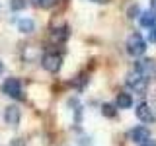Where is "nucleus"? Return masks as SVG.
Returning <instances> with one entry per match:
<instances>
[{
    "mask_svg": "<svg viewBox=\"0 0 156 146\" xmlns=\"http://www.w3.org/2000/svg\"><path fill=\"white\" fill-rule=\"evenodd\" d=\"M18 26H20V31H23V33H31L33 29H35V23H33L31 19H20Z\"/></svg>",
    "mask_w": 156,
    "mask_h": 146,
    "instance_id": "11",
    "label": "nucleus"
},
{
    "mask_svg": "<svg viewBox=\"0 0 156 146\" xmlns=\"http://www.w3.org/2000/svg\"><path fill=\"white\" fill-rule=\"evenodd\" d=\"M129 138L133 140V142L140 144V142H144L146 138H150V133H148L146 127H135V129L129 130Z\"/></svg>",
    "mask_w": 156,
    "mask_h": 146,
    "instance_id": "7",
    "label": "nucleus"
},
{
    "mask_svg": "<svg viewBox=\"0 0 156 146\" xmlns=\"http://www.w3.org/2000/svg\"><path fill=\"white\" fill-rule=\"evenodd\" d=\"M139 146H156V140H152V138H146L144 142H140Z\"/></svg>",
    "mask_w": 156,
    "mask_h": 146,
    "instance_id": "17",
    "label": "nucleus"
},
{
    "mask_svg": "<svg viewBox=\"0 0 156 146\" xmlns=\"http://www.w3.org/2000/svg\"><path fill=\"white\" fill-rule=\"evenodd\" d=\"M127 14H129V18H136V16H140V10H139V6H131Z\"/></svg>",
    "mask_w": 156,
    "mask_h": 146,
    "instance_id": "16",
    "label": "nucleus"
},
{
    "mask_svg": "<svg viewBox=\"0 0 156 146\" xmlns=\"http://www.w3.org/2000/svg\"><path fill=\"white\" fill-rule=\"evenodd\" d=\"M150 8H152V12L156 14V0H150Z\"/></svg>",
    "mask_w": 156,
    "mask_h": 146,
    "instance_id": "19",
    "label": "nucleus"
},
{
    "mask_svg": "<svg viewBox=\"0 0 156 146\" xmlns=\"http://www.w3.org/2000/svg\"><path fill=\"white\" fill-rule=\"evenodd\" d=\"M139 23H140V27H154L156 26V14L152 10H150V12H140Z\"/></svg>",
    "mask_w": 156,
    "mask_h": 146,
    "instance_id": "9",
    "label": "nucleus"
},
{
    "mask_svg": "<svg viewBox=\"0 0 156 146\" xmlns=\"http://www.w3.org/2000/svg\"><path fill=\"white\" fill-rule=\"evenodd\" d=\"M117 107V105H115ZM111 103H104L101 105V113H104L105 117H115V113H117V109H115Z\"/></svg>",
    "mask_w": 156,
    "mask_h": 146,
    "instance_id": "13",
    "label": "nucleus"
},
{
    "mask_svg": "<svg viewBox=\"0 0 156 146\" xmlns=\"http://www.w3.org/2000/svg\"><path fill=\"white\" fill-rule=\"evenodd\" d=\"M10 6H12L14 12H20V10L26 8V0H12V2H10Z\"/></svg>",
    "mask_w": 156,
    "mask_h": 146,
    "instance_id": "15",
    "label": "nucleus"
},
{
    "mask_svg": "<svg viewBox=\"0 0 156 146\" xmlns=\"http://www.w3.org/2000/svg\"><path fill=\"white\" fill-rule=\"evenodd\" d=\"M66 37H68V27L66 26H62V27H58V29L53 31V39H55V41H65Z\"/></svg>",
    "mask_w": 156,
    "mask_h": 146,
    "instance_id": "12",
    "label": "nucleus"
},
{
    "mask_svg": "<svg viewBox=\"0 0 156 146\" xmlns=\"http://www.w3.org/2000/svg\"><path fill=\"white\" fill-rule=\"evenodd\" d=\"M146 78L144 74H140L139 70H135V72H131L129 76H127V86L131 88V90H135V92H143L144 88H146Z\"/></svg>",
    "mask_w": 156,
    "mask_h": 146,
    "instance_id": "4",
    "label": "nucleus"
},
{
    "mask_svg": "<svg viewBox=\"0 0 156 146\" xmlns=\"http://www.w3.org/2000/svg\"><path fill=\"white\" fill-rule=\"evenodd\" d=\"M135 113H136V119L143 121V123H146V125H150V123L156 121V117L152 113V109L148 107V103H139L136 109H135Z\"/></svg>",
    "mask_w": 156,
    "mask_h": 146,
    "instance_id": "5",
    "label": "nucleus"
},
{
    "mask_svg": "<svg viewBox=\"0 0 156 146\" xmlns=\"http://www.w3.org/2000/svg\"><path fill=\"white\" fill-rule=\"evenodd\" d=\"M92 2H96V4H107L109 0H92Z\"/></svg>",
    "mask_w": 156,
    "mask_h": 146,
    "instance_id": "20",
    "label": "nucleus"
},
{
    "mask_svg": "<svg viewBox=\"0 0 156 146\" xmlns=\"http://www.w3.org/2000/svg\"><path fill=\"white\" fill-rule=\"evenodd\" d=\"M33 4H37L39 8H53L57 4V0H31Z\"/></svg>",
    "mask_w": 156,
    "mask_h": 146,
    "instance_id": "14",
    "label": "nucleus"
},
{
    "mask_svg": "<svg viewBox=\"0 0 156 146\" xmlns=\"http://www.w3.org/2000/svg\"><path fill=\"white\" fill-rule=\"evenodd\" d=\"M2 90H4V94H6L8 97H12V99H23L22 82H20L18 78H8V80L4 82Z\"/></svg>",
    "mask_w": 156,
    "mask_h": 146,
    "instance_id": "2",
    "label": "nucleus"
},
{
    "mask_svg": "<svg viewBox=\"0 0 156 146\" xmlns=\"http://www.w3.org/2000/svg\"><path fill=\"white\" fill-rule=\"evenodd\" d=\"M2 72H4V62L0 61V74H2Z\"/></svg>",
    "mask_w": 156,
    "mask_h": 146,
    "instance_id": "22",
    "label": "nucleus"
},
{
    "mask_svg": "<svg viewBox=\"0 0 156 146\" xmlns=\"http://www.w3.org/2000/svg\"><path fill=\"white\" fill-rule=\"evenodd\" d=\"M43 68H45L47 72H58L62 66V57L58 55V53H47V55H43Z\"/></svg>",
    "mask_w": 156,
    "mask_h": 146,
    "instance_id": "3",
    "label": "nucleus"
},
{
    "mask_svg": "<svg viewBox=\"0 0 156 146\" xmlns=\"http://www.w3.org/2000/svg\"><path fill=\"white\" fill-rule=\"evenodd\" d=\"M150 41H154V43H156V26L152 27V31H150Z\"/></svg>",
    "mask_w": 156,
    "mask_h": 146,
    "instance_id": "18",
    "label": "nucleus"
},
{
    "mask_svg": "<svg viewBox=\"0 0 156 146\" xmlns=\"http://www.w3.org/2000/svg\"><path fill=\"white\" fill-rule=\"evenodd\" d=\"M146 51V41L140 33H131L127 39V53L131 57H143Z\"/></svg>",
    "mask_w": 156,
    "mask_h": 146,
    "instance_id": "1",
    "label": "nucleus"
},
{
    "mask_svg": "<svg viewBox=\"0 0 156 146\" xmlns=\"http://www.w3.org/2000/svg\"><path fill=\"white\" fill-rule=\"evenodd\" d=\"M20 117H22V111H20L18 105H10V107H6V111H4V121H6L10 127H16L20 123Z\"/></svg>",
    "mask_w": 156,
    "mask_h": 146,
    "instance_id": "6",
    "label": "nucleus"
},
{
    "mask_svg": "<svg viewBox=\"0 0 156 146\" xmlns=\"http://www.w3.org/2000/svg\"><path fill=\"white\" fill-rule=\"evenodd\" d=\"M154 68H156L154 66V61H150V58H143V61L136 62V68H135V70H139L140 74H144L146 78H148L154 72Z\"/></svg>",
    "mask_w": 156,
    "mask_h": 146,
    "instance_id": "8",
    "label": "nucleus"
},
{
    "mask_svg": "<svg viewBox=\"0 0 156 146\" xmlns=\"http://www.w3.org/2000/svg\"><path fill=\"white\" fill-rule=\"evenodd\" d=\"M12 146H23V144L20 142V140H14V142H12Z\"/></svg>",
    "mask_w": 156,
    "mask_h": 146,
    "instance_id": "21",
    "label": "nucleus"
},
{
    "mask_svg": "<svg viewBox=\"0 0 156 146\" xmlns=\"http://www.w3.org/2000/svg\"><path fill=\"white\" fill-rule=\"evenodd\" d=\"M115 105L119 107V109H129V107L133 105V97H131V94H127V92H121V94H117Z\"/></svg>",
    "mask_w": 156,
    "mask_h": 146,
    "instance_id": "10",
    "label": "nucleus"
}]
</instances>
